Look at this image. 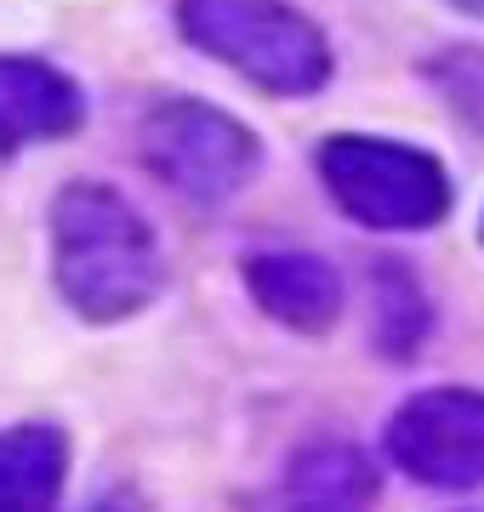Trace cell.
Masks as SVG:
<instances>
[{"instance_id":"1","label":"cell","mask_w":484,"mask_h":512,"mask_svg":"<svg viewBox=\"0 0 484 512\" xmlns=\"http://www.w3.org/2000/svg\"><path fill=\"white\" fill-rule=\"evenodd\" d=\"M52 262L63 302L92 325L143 313L166 285L149 222L103 183H69L52 200Z\"/></svg>"},{"instance_id":"2","label":"cell","mask_w":484,"mask_h":512,"mask_svg":"<svg viewBox=\"0 0 484 512\" xmlns=\"http://www.w3.org/2000/svg\"><path fill=\"white\" fill-rule=\"evenodd\" d=\"M183 35L274 97H308L331 80V46L280 0H183Z\"/></svg>"},{"instance_id":"3","label":"cell","mask_w":484,"mask_h":512,"mask_svg":"<svg viewBox=\"0 0 484 512\" xmlns=\"http://www.w3.org/2000/svg\"><path fill=\"white\" fill-rule=\"evenodd\" d=\"M319 177L348 217L382 234H416L450 211L445 165L388 137H331L319 148Z\"/></svg>"},{"instance_id":"4","label":"cell","mask_w":484,"mask_h":512,"mask_svg":"<svg viewBox=\"0 0 484 512\" xmlns=\"http://www.w3.org/2000/svg\"><path fill=\"white\" fill-rule=\"evenodd\" d=\"M137 143H143V160H149L154 177L194 205H223L257 171V137L234 114L194 103V97L154 103L143 114Z\"/></svg>"},{"instance_id":"5","label":"cell","mask_w":484,"mask_h":512,"mask_svg":"<svg viewBox=\"0 0 484 512\" xmlns=\"http://www.w3.org/2000/svg\"><path fill=\"white\" fill-rule=\"evenodd\" d=\"M388 461L433 490H479L484 484V393L433 387L399 404L388 421Z\"/></svg>"},{"instance_id":"6","label":"cell","mask_w":484,"mask_h":512,"mask_svg":"<svg viewBox=\"0 0 484 512\" xmlns=\"http://www.w3.org/2000/svg\"><path fill=\"white\" fill-rule=\"evenodd\" d=\"M86 103L63 69L40 57H0V160L35 143H57L80 131Z\"/></svg>"},{"instance_id":"7","label":"cell","mask_w":484,"mask_h":512,"mask_svg":"<svg viewBox=\"0 0 484 512\" xmlns=\"http://www.w3.org/2000/svg\"><path fill=\"white\" fill-rule=\"evenodd\" d=\"M245 285L262 302V313H274L291 330H331L342 313V279L331 262H319L308 251H262L245 262Z\"/></svg>"},{"instance_id":"8","label":"cell","mask_w":484,"mask_h":512,"mask_svg":"<svg viewBox=\"0 0 484 512\" xmlns=\"http://www.w3.org/2000/svg\"><path fill=\"white\" fill-rule=\"evenodd\" d=\"M376 507V467L354 444L319 439L308 444L280 490V512H371Z\"/></svg>"},{"instance_id":"9","label":"cell","mask_w":484,"mask_h":512,"mask_svg":"<svg viewBox=\"0 0 484 512\" xmlns=\"http://www.w3.org/2000/svg\"><path fill=\"white\" fill-rule=\"evenodd\" d=\"M69 478V439L57 427L0 433V512H57Z\"/></svg>"},{"instance_id":"10","label":"cell","mask_w":484,"mask_h":512,"mask_svg":"<svg viewBox=\"0 0 484 512\" xmlns=\"http://www.w3.org/2000/svg\"><path fill=\"white\" fill-rule=\"evenodd\" d=\"M445 6H456V12H467V18H484V0H445Z\"/></svg>"}]
</instances>
